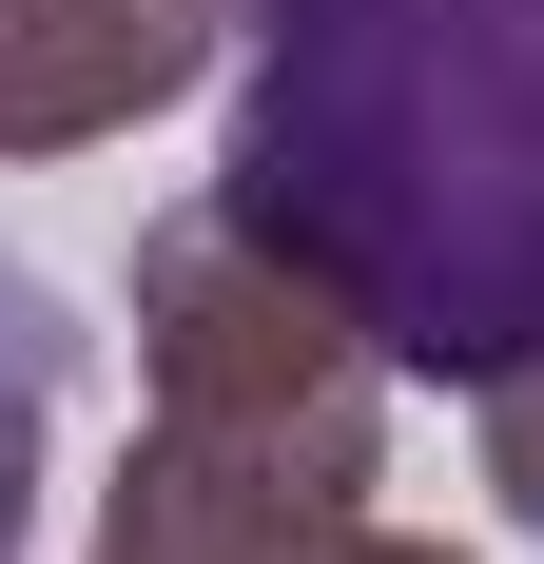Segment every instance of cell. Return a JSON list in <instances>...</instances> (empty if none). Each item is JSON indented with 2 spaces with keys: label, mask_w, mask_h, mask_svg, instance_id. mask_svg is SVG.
<instances>
[{
  "label": "cell",
  "mask_w": 544,
  "mask_h": 564,
  "mask_svg": "<svg viewBox=\"0 0 544 564\" xmlns=\"http://www.w3.org/2000/svg\"><path fill=\"white\" fill-rule=\"evenodd\" d=\"M389 312L330 273L312 234H272L253 195H175L137 234V429L233 467H292V487H389Z\"/></svg>",
  "instance_id": "obj_2"
},
{
  "label": "cell",
  "mask_w": 544,
  "mask_h": 564,
  "mask_svg": "<svg viewBox=\"0 0 544 564\" xmlns=\"http://www.w3.org/2000/svg\"><path fill=\"white\" fill-rule=\"evenodd\" d=\"M40 467H58V312L0 273V564L40 545Z\"/></svg>",
  "instance_id": "obj_5"
},
{
  "label": "cell",
  "mask_w": 544,
  "mask_h": 564,
  "mask_svg": "<svg viewBox=\"0 0 544 564\" xmlns=\"http://www.w3.org/2000/svg\"><path fill=\"white\" fill-rule=\"evenodd\" d=\"M233 0H0V156H98L215 78Z\"/></svg>",
  "instance_id": "obj_4"
},
{
  "label": "cell",
  "mask_w": 544,
  "mask_h": 564,
  "mask_svg": "<svg viewBox=\"0 0 544 564\" xmlns=\"http://www.w3.org/2000/svg\"><path fill=\"white\" fill-rule=\"evenodd\" d=\"M233 195L312 234L409 370L544 350V0H253Z\"/></svg>",
  "instance_id": "obj_1"
},
{
  "label": "cell",
  "mask_w": 544,
  "mask_h": 564,
  "mask_svg": "<svg viewBox=\"0 0 544 564\" xmlns=\"http://www.w3.org/2000/svg\"><path fill=\"white\" fill-rule=\"evenodd\" d=\"M467 448H487V507L544 545V350H505V370H467Z\"/></svg>",
  "instance_id": "obj_6"
},
{
  "label": "cell",
  "mask_w": 544,
  "mask_h": 564,
  "mask_svg": "<svg viewBox=\"0 0 544 564\" xmlns=\"http://www.w3.org/2000/svg\"><path fill=\"white\" fill-rule=\"evenodd\" d=\"M78 564H467V545L409 525V507H370V487H292V467H233V448L137 429Z\"/></svg>",
  "instance_id": "obj_3"
}]
</instances>
